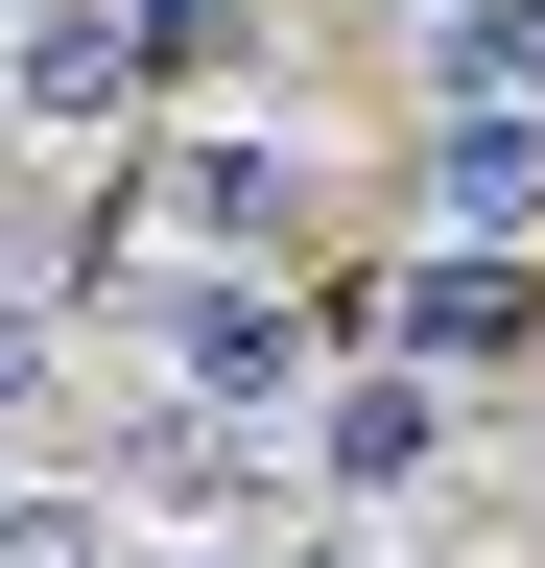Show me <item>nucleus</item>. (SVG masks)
<instances>
[{"label": "nucleus", "instance_id": "obj_10", "mask_svg": "<svg viewBox=\"0 0 545 568\" xmlns=\"http://www.w3.org/2000/svg\"><path fill=\"white\" fill-rule=\"evenodd\" d=\"M522 48H545V0H522Z\"/></svg>", "mask_w": 545, "mask_h": 568}, {"label": "nucleus", "instance_id": "obj_1", "mask_svg": "<svg viewBox=\"0 0 545 568\" xmlns=\"http://www.w3.org/2000/svg\"><path fill=\"white\" fill-rule=\"evenodd\" d=\"M332 379H356V308H332L309 261H214V284L166 308V403H190V426H285V403H332Z\"/></svg>", "mask_w": 545, "mask_h": 568}, {"label": "nucleus", "instance_id": "obj_6", "mask_svg": "<svg viewBox=\"0 0 545 568\" xmlns=\"http://www.w3.org/2000/svg\"><path fill=\"white\" fill-rule=\"evenodd\" d=\"M403 190H427V237H522V213H545V119L522 95H427Z\"/></svg>", "mask_w": 545, "mask_h": 568}, {"label": "nucleus", "instance_id": "obj_3", "mask_svg": "<svg viewBox=\"0 0 545 568\" xmlns=\"http://www.w3.org/2000/svg\"><path fill=\"white\" fill-rule=\"evenodd\" d=\"M427 474H451V379H427V355H356V379L309 403V497H332V521H403Z\"/></svg>", "mask_w": 545, "mask_h": 568}, {"label": "nucleus", "instance_id": "obj_4", "mask_svg": "<svg viewBox=\"0 0 545 568\" xmlns=\"http://www.w3.org/2000/svg\"><path fill=\"white\" fill-rule=\"evenodd\" d=\"M522 332H545V261H522V237H427V261H380V355H427V379H498Z\"/></svg>", "mask_w": 545, "mask_h": 568}, {"label": "nucleus", "instance_id": "obj_2", "mask_svg": "<svg viewBox=\"0 0 545 568\" xmlns=\"http://www.w3.org/2000/svg\"><path fill=\"white\" fill-rule=\"evenodd\" d=\"M143 95H166V24H143V0H24L0 119H24L48 166H119V142H143Z\"/></svg>", "mask_w": 545, "mask_h": 568}, {"label": "nucleus", "instance_id": "obj_7", "mask_svg": "<svg viewBox=\"0 0 545 568\" xmlns=\"http://www.w3.org/2000/svg\"><path fill=\"white\" fill-rule=\"evenodd\" d=\"M0 568H119V521H95V474H0Z\"/></svg>", "mask_w": 545, "mask_h": 568}, {"label": "nucleus", "instance_id": "obj_8", "mask_svg": "<svg viewBox=\"0 0 545 568\" xmlns=\"http://www.w3.org/2000/svg\"><path fill=\"white\" fill-rule=\"evenodd\" d=\"M48 426V284H0V450Z\"/></svg>", "mask_w": 545, "mask_h": 568}, {"label": "nucleus", "instance_id": "obj_9", "mask_svg": "<svg viewBox=\"0 0 545 568\" xmlns=\"http://www.w3.org/2000/svg\"><path fill=\"white\" fill-rule=\"evenodd\" d=\"M380 24H427V48H451V24H498V0H380Z\"/></svg>", "mask_w": 545, "mask_h": 568}, {"label": "nucleus", "instance_id": "obj_5", "mask_svg": "<svg viewBox=\"0 0 545 568\" xmlns=\"http://www.w3.org/2000/svg\"><path fill=\"white\" fill-rule=\"evenodd\" d=\"M285 213H309V166H285L261 119H214V142L143 166V237H190V261H285Z\"/></svg>", "mask_w": 545, "mask_h": 568}]
</instances>
